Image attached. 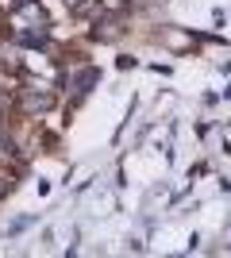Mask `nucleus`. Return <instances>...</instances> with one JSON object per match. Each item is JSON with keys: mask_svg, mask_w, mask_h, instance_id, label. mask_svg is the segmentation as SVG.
I'll use <instances>...</instances> for the list:
<instances>
[{"mask_svg": "<svg viewBox=\"0 0 231 258\" xmlns=\"http://www.w3.org/2000/svg\"><path fill=\"white\" fill-rule=\"evenodd\" d=\"M50 104V97H27V108H46Z\"/></svg>", "mask_w": 231, "mask_h": 258, "instance_id": "nucleus-1", "label": "nucleus"}]
</instances>
